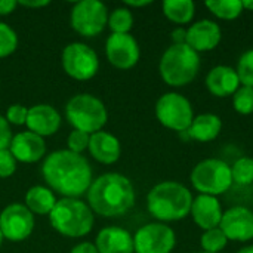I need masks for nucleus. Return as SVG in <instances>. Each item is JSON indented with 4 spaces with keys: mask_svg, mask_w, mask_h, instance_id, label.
<instances>
[{
    "mask_svg": "<svg viewBox=\"0 0 253 253\" xmlns=\"http://www.w3.org/2000/svg\"><path fill=\"white\" fill-rule=\"evenodd\" d=\"M65 114L68 123L73 125L76 130H82L89 135L99 132L108 120L104 102L89 93H79L73 96L65 107Z\"/></svg>",
    "mask_w": 253,
    "mask_h": 253,
    "instance_id": "6",
    "label": "nucleus"
},
{
    "mask_svg": "<svg viewBox=\"0 0 253 253\" xmlns=\"http://www.w3.org/2000/svg\"><path fill=\"white\" fill-rule=\"evenodd\" d=\"M108 24V10L102 1L82 0L71 10V27L84 37H93Z\"/></svg>",
    "mask_w": 253,
    "mask_h": 253,
    "instance_id": "9",
    "label": "nucleus"
},
{
    "mask_svg": "<svg viewBox=\"0 0 253 253\" xmlns=\"http://www.w3.org/2000/svg\"><path fill=\"white\" fill-rule=\"evenodd\" d=\"M34 230V216L27 206L13 203L0 213V231L10 242H22L31 236Z\"/></svg>",
    "mask_w": 253,
    "mask_h": 253,
    "instance_id": "12",
    "label": "nucleus"
},
{
    "mask_svg": "<svg viewBox=\"0 0 253 253\" xmlns=\"http://www.w3.org/2000/svg\"><path fill=\"white\" fill-rule=\"evenodd\" d=\"M28 108L21 104H13L6 111V120L7 123H12L15 126H22L27 123Z\"/></svg>",
    "mask_w": 253,
    "mask_h": 253,
    "instance_id": "33",
    "label": "nucleus"
},
{
    "mask_svg": "<svg viewBox=\"0 0 253 253\" xmlns=\"http://www.w3.org/2000/svg\"><path fill=\"white\" fill-rule=\"evenodd\" d=\"M89 139H90V135L89 133H84L82 130H73L70 135H68V139H67V145H68V150L71 153H76V154H82L86 148H89Z\"/></svg>",
    "mask_w": 253,
    "mask_h": 253,
    "instance_id": "32",
    "label": "nucleus"
},
{
    "mask_svg": "<svg viewBox=\"0 0 253 253\" xmlns=\"http://www.w3.org/2000/svg\"><path fill=\"white\" fill-rule=\"evenodd\" d=\"M27 127L39 136H50L61 126L59 113L49 104H37L28 108Z\"/></svg>",
    "mask_w": 253,
    "mask_h": 253,
    "instance_id": "18",
    "label": "nucleus"
},
{
    "mask_svg": "<svg viewBox=\"0 0 253 253\" xmlns=\"http://www.w3.org/2000/svg\"><path fill=\"white\" fill-rule=\"evenodd\" d=\"M237 253H253V245H251V246H246V248H243V249H240Z\"/></svg>",
    "mask_w": 253,
    "mask_h": 253,
    "instance_id": "42",
    "label": "nucleus"
},
{
    "mask_svg": "<svg viewBox=\"0 0 253 253\" xmlns=\"http://www.w3.org/2000/svg\"><path fill=\"white\" fill-rule=\"evenodd\" d=\"M12 132L6 117L0 116V150H7L12 142Z\"/></svg>",
    "mask_w": 253,
    "mask_h": 253,
    "instance_id": "35",
    "label": "nucleus"
},
{
    "mask_svg": "<svg viewBox=\"0 0 253 253\" xmlns=\"http://www.w3.org/2000/svg\"><path fill=\"white\" fill-rule=\"evenodd\" d=\"M221 27L212 19L196 21L187 28V44L197 53L213 50L221 43Z\"/></svg>",
    "mask_w": 253,
    "mask_h": 253,
    "instance_id": "15",
    "label": "nucleus"
},
{
    "mask_svg": "<svg viewBox=\"0 0 253 253\" xmlns=\"http://www.w3.org/2000/svg\"><path fill=\"white\" fill-rule=\"evenodd\" d=\"M242 86L237 71L228 65H216L206 76V87L216 98H228Z\"/></svg>",
    "mask_w": 253,
    "mask_h": 253,
    "instance_id": "19",
    "label": "nucleus"
},
{
    "mask_svg": "<svg viewBox=\"0 0 253 253\" xmlns=\"http://www.w3.org/2000/svg\"><path fill=\"white\" fill-rule=\"evenodd\" d=\"M233 182L239 185H251L253 184V159L252 157H240L231 166Z\"/></svg>",
    "mask_w": 253,
    "mask_h": 253,
    "instance_id": "28",
    "label": "nucleus"
},
{
    "mask_svg": "<svg viewBox=\"0 0 253 253\" xmlns=\"http://www.w3.org/2000/svg\"><path fill=\"white\" fill-rule=\"evenodd\" d=\"M18 46L16 33L4 22H0V58H6L15 52Z\"/></svg>",
    "mask_w": 253,
    "mask_h": 253,
    "instance_id": "31",
    "label": "nucleus"
},
{
    "mask_svg": "<svg viewBox=\"0 0 253 253\" xmlns=\"http://www.w3.org/2000/svg\"><path fill=\"white\" fill-rule=\"evenodd\" d=\"M221 130H222L221 117L213 113H203L194 116L188 130L181 133H185L188 139H194L199 142H211L219 136Z\"/></svg>",
    "mask_w": 253,
    "mask_h": 253,
    "instance_id": "22",
    "label": "nucleus"
},
{
    "mask_svg": "<svg viewBox=\"0 0 253 253\" xmlns=\"http://www.w3.org/2000/svg\"><path fill=\"white\" fill-rule=\"evenodd\" d=\"M200 253H208V252H200Z\"/></svg>",
    "mask_w": 253,
    "mask_h": 253,
    "instance_id": "44",
    "label": "nucleus"
},
{
    "mask_svg": "<svg viewBox=\"0 0 253 253\" xmlns=\"http://www.w3.org/2000/svg\"><path fill=\"white\" fill-rule=\"evenodd\" d=\"M160 76L166 84L182 87L190 84L200 71V55L185 44H170L159 64Z\"/></svg>",
    "mask_w": 253,
    "mask_h": 253,
    "instance_id": "4",
    "label": "nucleus"
},
{
    "mask_svg": "<svg viewBox=\"0 0 253 253\" xmlns=\"http://www.w3.org/2000/svg\"><path fill=\"white\" fill-rule=\"evenodd\" d=\"M105 53L108 61L120 70H129L139 61V44L130 34H111L105 43Z\"/></svg>",
    "mask_w": 253,
    "mask_h": 253,
    "instance_id": "13",
    "label": "nucleus"
},
{
    "mask_svg": "<svg viewBox=\"0 0 253 253\" xmlns=\"http://www.w3.org/2000/svg\"><path fill=\"white\" fill-rule=\"evenodd\" d=\"M243 9H248V10H253V0H243Z\"/></svg>",
    "mask_w": 253,
    "mask_h": 253,
    "instance_id": "41",
    "label": "nucleus"
},
{
    "mask_svg": "<svg viewBox=\"0 0 253 253\" xmlns=\"http://www.w3.org/2000/svg\"><path fill=\"white\" fill-rule=\"evenodd\" d=\"M172 44H185L187 43V28L178 27L170 33Z\"/></svg>",
    "mask_w": 253,
    "mask_h": 253,
    "instance_id": "36",
    "label": "nucleus"
},
{
    "mask_svg": "<svg viewBox=\"0 0 253 253\" xmlns=\"http://www.w3.org/2000/svg\"><path fill=\"white\" fill-rule=\"evenodd\" d=\"M3 239H4V237H3V234H1V231H0V246H1V242H3Z\"/></svg>",
    "mask_w": 253,
    "mask_h": 253,
    "instance_id": "43",
    "label": "nucleus"
},
{
    "mask_svg": "<svg viewBox=\"0 0 253 253\" xmlns=\"http://www.w3.org/2000/svg\"><path fill=\"white\" fill-rule=\"evenodd\" d=\"M156 117L165 127L181 133L188 130L194 119V110L184 95L178 92H168L157 99Z\"/></svg>",
    "mask_w": 253,
    "mask_h": 253,
    "instance_id": "8",
    "label": "nucleus"
},
{
    "mask_svg": "<svg viewBox=\"0 0 253 253\" xmlns=\"http://www.w3.org/2000/svg\"><path fill=\"white\" fill-rule=\"evenodd\" d=\"M89 151L95 160L104 165H113L120 159V141L108 132H95L89 139Z\"/></svg>",
    "mask_w": 253,
    "mask_h": 253,
    "instance_id": "21",
    "label": "nucleus"
},
{
    "mask_svg": "<svg viewBox=\"0 0 253 253\" xmlns=\"http://www.w3.org/2000/svg\"><path fill=\"white\" fill-rule=\"evenodd\" d=\"M193 199L191 191L185 185L165 181L151 188L147 196V208L159 222H173L190 215Z\"/></svg>",
    "mask_w": 253,
    "mask_h": 253,
    "instance_id": "3",
    "label": "nucleus"
},
{
    "mask_svg": "<svg viewBox=\"0 0 253 253\" xmlns=\"http://www.w3.org/2000/svg\"><path fill=\"white\" fill-rule=\"evenodd\" d=\"M227 245H228V239L219 227L205 231L200 239V246L203 252L221 253L227 248Z\"/></svg>",
    "mask_w": 253,
    "mask_h": 253,
    "instance_id": "26",
    "label": "nucleus"
},
{
    "mask_svg": "<svg viewBox=\"0 0 253 253\" xmlns=\"http://www.w3.org/2000/svg\"><path fill=\"white\" fill-rule=\"evenodd\" d=\"M62 67L70 77L76 80H89L98 73L99 59L92 47L76 42L64 47Z\"/></svg>",
    "mask_w": 253,
    "mask_h": 253,
    "instance_id": "10",
    "label": "nucleus"
},
{
    "mask_svg": "<svg viewBox=\"0 0 253 253\" xmlns=\"http://www.w3.org/2000/svg\"><path fill=\"white\" fill-rule=\"evenodd\" d=\"M126 4H127V6H130V7H144V6H148V4H151V1H150V0H141V1L127 0V1H126Z\"/></svg>",
    "mask_w": 253,
    "mask_h": 253,
    "instance_id": "40",
    "label": "nucleus"
},
{
    "mask_svg": "<svg viewBox=\"0 0 253 253\" xmlns=\"http://www.w3.org/2000/svg\"><path fill=\"white\" fill-rule=\"evenodd\" d=\"M162 7L165 16L179 27L190 24L196 15V4L193 0H166Z\"/></svg>",
    "mask_w": 253,
    "mask_h": 253,
    "instance_id": "24",
    "label": "nucleus"
},
{
    "mask_svg": "<svg viewBox=\"0 0 253 253\" xmlns=\"http://www.w3.org/2000/svg\"><path fill=\"white\" fill-rule=\"evenodd\" d=\"M16 170V160L7 150H0V178H9Z\"/></svg>",
    "mask_w": 253,
    "mask_h": 253,
    "instance_id": "34",
    "label": "nucleus"
},
{
    "mask_svg": "<svg viewBox=\"0 0 253 253\" xmlns=\"http://www.w3.org/2000/svg\"><path fill=\"white\" fill-rule=\"evenodd\" d=\"M98 253H133V236L120 227H107L96 237Z\"/></svg>",
    "mask_w": 253,
    "mask_h": 253,
    "instance_id": "20",
    "label": "nucleus"
},
{
    "mask_svg": "<svg viewBox=\"0 0 253 253\" xmlns=\"http://www.w3.org/2000/svg\"><path fill=\"white\" fill-rule=\"evenodd\" d=\"M175 231L163 222H151L141 227L133 236L136 253H170L175 249Z\"/></svg>",
    "mask_w": 253,
    "mask_h": 253,
    "instance_id": "11",
    "label": "nucleus"
},
{
    "mask_svg": "<svg viewBox=\"0 0 253 253\" xmlns=\"http://www.w3.org/2000/svg\"><path fill=\"white\" fill-rule=\"evenodd\" d=\"M87 202L92 212L116 218L125 215L135 203V190L129 178L122 173H104L87 190Z\"/></svg>",
    "mask_w": 253,
    "mask_h": 253,
    "instance_id": "2",
    "label": "nucleus"
},
{
    "mask_svg": "<svg viewBox=\"0 0 253 253\" xmlns=\"http://www.w3.org/2000/svg\"><path fill=\"white\" fill-rule=\"evenodd\" d=\"M71 253H98V249H96V246L95 245H92V243H89V242H83V243H80V245H77Z\"/></svg>",
    "mask_w": 253,
    "mask_h": 253,
    "instance_id": "37",
    "label": "nucleus"
},
{
    "mask_svg": "<svg viewBox=\"0 0 253 253\" xmlns=\"http://www.w3.org/2000/svg\"><path fill=\"white\" fill-rule=\"evenodd\" d=\"M205 6L219 19L233 21L243 13V3L240 0H208Z\"/></svg>",
    "mask_w": 253,
    "mask_h": 253,
    "instance_id": "25",
    "label": "nucleus"
},
{
    "mask_svg": "<svg viewBox=\"0 0 253 253\" xmlns=\"http://www.w3.org/2000/svg\"><path fill=\"white\" fill-rule=\"evenodd\" d=\"M52 227L65 237H83L92 231L93 212L79 199H61L49 213Z\"/></svg>",
    "mask_w": 253,
    "mask_h": 253,
    "instance_id": "5",
    "label": "nucleus"
},
{
    "mask_svg": "<svg viewBox=\"0 0 253 253\" xmlns=\"http://www.w3.org/2000/svg\"><path fill=\"white\" fill-rule=\"evenodd\" d=\"M219 228L228 242H251L253 240V211L246 206L230 208L224 212Z\"/></svg>",
    "mask_w": 253,
    "mask_h": 253,
    "instance_id": "14",
    "label": "nucleus"
},
{
    "mask_svg": "<svg viewBox=\"0 0 253 253\" xmlns=\"http://www.w3.org/2000/svg\"><path fill=\"white\" fill-rule=\"evenodd\" d=\"M56 199L50 190L42 185L31 187L25 194V205L31 213L36 215H49L56 205Z\"/></svg>",
    "mask_w": 253,
    "mask_h": 253,
    "instance_id": "23",
    "label": "nucleus"
},
{
    "mask_svg": "<svg viewBox=\"0 0 253 253\" xmlns=\"http://www.w3.org/2000/svg\"><path fill=\"white\" fill-rule=\"evenodd\" d=\"M132 25L133 16L127 7H117L108 16V27L114 34H129Z\"/></svg>",
    "mask_w": 253,
    "mask_h": 253,
    "instance_id": "27",
    "label": "nucleus"
},
{
    "mask_svg": "<svg viewBox=\"0 0 253 253\" xmlns=\"http://www.w3.org/2000/svg\"><path fill=\"white\" fill-rule=\"evenodd\" d=\"M18 6V1L15 0H0V15H9L15 10Z\"/></svg>",
    "mask_w": 253,
    "mask_h": 253,
    "instance_id": "38",
    "label": "nucleus"
},
{
    "mask_svg": "<svg viewBox=\"0 0 253 253\" xmlns=\"http://www.w3.org/2000/svg\"><path fill=\"white\" fill-rule=\"evenodd\" d=\"M42 173L46 184L67 199H77L92 184L89 162L82 154L71 153L70 150L50 153L42 166Z\"/></svg>",
    "mask_w": 253,
    "mask_h": 253,
    "instance_id": "1",
    "label": "nucleus"
},
{
    "mask_svg": "<svg viewBox=\"0 0 253 253\" xmlns=\"http://www.w3.org/2000/svg\"><path fill=\"white\" fill-rule=\"evenodd\" d=\"M190 215L196 225H199L203 231H208L219 227L224 211L216 197L199 194L193 199Z\"/></svg>",
    "mask_w": 253,
    "mask_h": 253,
    "instance_id": "16",
    "label": "nucleus"
},
{
    "mask_svg": "<svg viewBox=\"0 0 253 253\" xmlns=\"http://www.w3.org/2000/svg\"><path fill=\"white\" fill-rule=\"evenodd\" d=\"M233 107L242 116H249L253 113V87L240 86L233 95Z\"/></svg>",
    "mask_w": 253,
    "mask_h": 253,
    "instance_id": "29",
    "label": "nucleus"
},
{
    "mask_svg": "<svg viewBox=\"0 0 253 253\" xmlns=\"http://www.w3.org/2000/svg\"><path fill=\"white\" fill-rule=\"evenodd\" d=\"M190 181L199 194L212 197L227 193L234 184L231 166L219 159H205L199 162L191 170Z\"/></svg>",
    "mask_w": 253,
    "mask_h": 253,
    "instance_id": "7",
    "label": "nucleus"
},
{
    "mask_svg": "<svg viewBox=\"0 0 253 253\" xmlns=\"http://www.w3.org/2000/svg\"><path fill=\"white\" fill-rule=\"evenodd\" d=\"M9 151L15 160L22 163H36L46 153V144L42 136L33 132H19L12 138Z\"/></svg>",
    "mask_w": 253,
    "mask_h": 253,
    "instance_id": "17",
    "label": "nucleus"
},
{
    "mask_svg": "<svg viewBox=\"0 0 253 253\" xmlns=\"http://www.w3.org/2000/svg\"><path fill=\"white\" fill-rule=\"evenodd\" d=\"M18 4H21V6H24V7H43V6H47L49 4V1L47 0H43V1H18Z\"/></svg>",
    "mask_w": 253,
    "mask_h": 253,
    "instance_id": "39",
    "label": "nucleus"
},
{
    "mask_svg": "<svg viewBox=\"0 0 253 253\" xmlns=\"http://www.w3.org/2000/svg\"><path fill=\"white\" fill-rule=\"evenodd\" d=\"M236 71H237L242 86L253 87V49H249L245 53H242V56L239 58Z\"/></svg>",
    "mask_w": 253,
    "mask_h": 253,
    "instance_id": "30",
    "label": "nucleus"
}]
</instances>
